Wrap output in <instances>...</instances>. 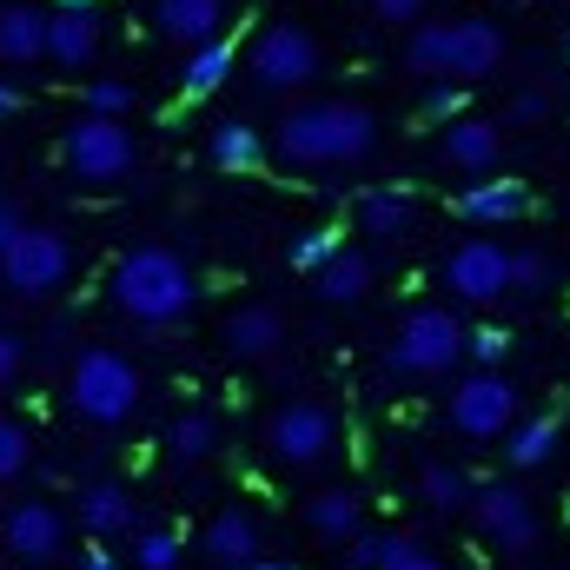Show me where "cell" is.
Here are the masks:
<instances>
[{"label":"cell","instance_id":"4fadbf2b","mask_svg":"<svg viewBox=\"0 0 570 570\" xmlns=\"http://www.w3.org/2000/svg\"><path fill=\"white\" fill-rule=\"evenodd\" d=\"M0 544H7L20 564H53V558L67 551V518H60V504H47V498H20V504H7V518H0Z\"/></svg>","mask_w":570,"mask_h":570},{"label":"cell","instance_id":"1f68e13d","mask_svg":"<svg viewBox=\"0 0 570 570\" xmlns=\"http://www.w3.org/2000/svg\"><path fill=\"white\" fill-rule=\"evenodd\" d=\"M179 564H186L179 531H140L134 538V570H179Z\"/></svg>","mask_w":570,"mask_h":570},{"label":"cell","instance_id":"277c9868","mask_svg":"<svg viewBox=\"0 0 570 570\" xmlns=\"http://www.w3.org/2000/svg\"><path fill=\"white\" fill-rule=\"evenodd\" d=\"M140 392H146L140 365L127 352H114V345H87L73 358V372H67V405L87 425H127L134 405H140Z\"/></svg>","mask_w":570,"mask_h":570},{"label":"cell","instance_id":"f6af8a7d","mask_svg":"<svg viewBox=\"0 0 570 570\" xmlns=\"http://www.w3.org/2000/svg\"><path fill=\"white\" fill-rule=\"evenodd\" d=\"M246 570H292V564H285V558H253Z\"/></svg>","mask_w":570,"mask_h":570},{"label":"cell","instance_id":"603a6c76","mask_svg":"<svg viewBox=\"0 0 570 570\" xmlns=\"http://www.w3.org/2000/svg\"><path fill=\"white\" fill-rule=\"evenodd\" d=\"M0 60H7V67L47 60V13H33V7H0Z\"/></svg>","mask_w":570,"mask_h":570},{"label":"cell","instance_id":"d4e9b609","mask_svg":"<svg viewBox=\"0 0 570 570\" xmlns=\"http://www.w3.org/2000/svg\"><path fill=\"white\" fill-rule=\"evenodd\" d=\"M312 292H318L325 305H358V298L372 292V259H365L358 246H345L332 266H318V273H312Z\"/></svg>","mask_w":570,"mask_h":570},{"label":"cell","instance_id":"484cf974","mask_svg":"<svg viewBox=\"0 0 570 570\" xmlns=\"http://www.w3.org/2000/svg\"><path fill=\"white\" fill-rule=\"evenodd\" d=\"M233 40L219 33V40H206V47H193L186 53V73H179V87H186V100H206V94H219L226 80H233Z\"/></svg>","mask_w":570,"mask_h":570},{"label":"cell","instance_id":"7a4b0ae2","mask_svg":"<svg viewBox=\"0 0 570 570\" xmlns=\"http://www.w3.org/2000/svg\"><path fill=\"white\" fill-rule=\"evenodd\" d=\"M405 67L425 80H491L504 67V27L484 13H451V20H425L405 40Z\"/></svg>","mask_w":570,"mask_h":570},{"label":"cell","instance_id":"4316f807","mask_svg":"<svg viewBox=\"0 0 570 570\" xmlns=\"http://www.w3.org/2000/svg\"><path fill=\"white\" fill-rule=\"evenodd\" d=\"M558 438H564V425H558L551 412L511 425L504 431V458H511V471H538V464H551V458H558Z\"/></svg>","mask_w":570,"mask_h":570},{"label":"cell","instance_id":"7dc6e473","mask_svg":"<svg viewBox=\"0 0 570 570\" xmlns=\"http://www.w3.org/2000/svg\"><path fill=\"white\" fill-rule=\"evenodd\" d=\"M564 53H570V47H564Z\"/></svg>","mask_w":570,"mask_h":570},{"label":"cell","instance_id":"3957f363","mask_svg":"<svg viewBox=\"0 0 570 570\" xmlns=\"http://www.w3.org/2000/svg\"><path fill=\"white\" fill-rule=\"evenodd\" d=\"M107 292H114V305H120L127 318H140V325H179V318L199 305V279H193V266H186L173 246H134V253H120Z\"/></svg>","mask_w":570,"mask_h":570},{"label":"cell","instance_id":"8fae6325","mask_svg":"<svg viewBox=\"0 0 570 570\" xmlns=\"http://www.w3.org/2000/svg\"><path fill=\"white\" fill-rule=\"evenodd\" d=\"M471 518H478L484 544H498L504 558H524V551H538V538H544V518H538V504H531L518 484H484V491H471Z\"/></svg>","mask_w":570,"mask_h":570},{"label":"cell","instance_id":"44dd1931","mask_svg":"<svg viewBox=\"0 0 570 570\" xmlns=\"http://www.w3.org/2000/svg\"><path fill=\"white\" fill-rule=\"evenodd\" d=\"M498 153H504L498 120L464 114V120H451V127H444V159H451V166H464L471 179H478V173H491V166H498Z\"/></svg>","mask_w":570,"mask_h":570},{"label":"cell","instance_id":"8992f818","mask_svg":"<svg viewBox=\"0 0 570 570\" xmlns=\"http://www.w3.org/2000/svg\"><path fill=\"white\" fill-rule=\"evenodd\" d=\"M60 159H67V173H80V179H94V186H114V179L134 173L140 146L127 134V120H114V114H80V120L60 134Z\"/></svg>","mask_w":570,"mask_h":570},{"label":"cell","instance_id":"d590c367","mask_svg":"<svg viewBox=\"0 0 570 570\" xmlns=\"http://www.w3.org/2000/svg\"><path fill=\"white\" fill-rule=\"evenodd\" d=\"M464 358H478L484 372H498V365L511 358V332H504V325H478V332L464 338Z\"/></svg>","mask_w":570,"mask_h":570},{"label":"cell","instance_id":"30bf717a","mask_svg":"<svg viewBox=\"0 0 570 570\" xmlns=\"http://www.w3.org/2000/svg\"><path fill=\"white\" fill-rule=\"evenodd\" d=\"M246 67H253V80H259V87L292 94V87H305V80L318 73V40H312L298 20H273V27H259V40H253Z\"/></svg>","mask_w":570,"mask_h":570},{"label":"cell","instance_id":"52a82bcc","mask_svg":"<svg viewBox=\"0 0 570 570\" xmlns=\"http://www.w3.org/2000/svg\"><path fill=\"white\" fill-rule=\"evenodd\" d=\"M266 451L279 458L285 471L325 464V458L338 451V419H332V405H318V399H292V405H279L273 425H266Z\"/></svg>","mask_w":570,"mask_h":570},{"label":"cell","instance_id":"6da1fadb","mask_svg":"<svg viewBox=\"0 0 570 570\" xmlns=\"http://www.w3.org/2000/svg\"><path fill=\"white\" fill-rule=\"evenodd\" d=\"M379 146V114L358 100H305L273 127V153L285 166H358Z\"/></svg>","mask_w":570,"mask_h":570},{"label":"cell","instance_id":"ab89813d","mask_svg":"<svg viewBox=\"0 0 570 570\" xmlns=\"http://www.w3.org/2000/svg\"><path fill=\"white\" fill-rule=\"evenodd\" d=\"M20 358H27V338L20 332H0V385L20 379Z\"/></svg>","mask_w":570,"mask_h":570},{"label":"cell","instance_id":"f35d334b","mask_svg":"<svg viewBox=\"0 0 570 570\" xmlns=\"http://www.w3.org/2000/svg\"><path fill=\"white\" fill-rule=\"evenodd\" d=\"M504 120H511V127H538V120H551V100L524 87V94H511V107H504Z\"/></svg>","mask_w":570,"mask_h":570},{"label":"cell","instance_id":"7c38bea8","mask_svg":"<svg viewBox=\"0 0 570 570\" xmlns=\"http://www.w3.org/2000/svg\"><path fill=\"white\" fill-rule=\"evenodd\" d=\"M444 285H451V298H471V305L504 298V292H511V246H498L491 233L451 246V259H444Z\"/></svg>","mask_w":570,"mask_h":570},{"label":"cell","instance_id":"cb8c5ba5","mask_svg":"<svg viewBox=\"0 0 570 570\" xmlns=\"http://www.w3.org/2000/svg\"><path fill=\"white\" fill-rule=\"evenodd\" d=\"M206 153H213V166L219 173H253V166H266V134L259 127H246V120H219L213 127V140H206Z\"/></svg>","mask_w":570,"mask_h":570},{"label":"cell","instance_id":"2e32d148","mask_svg":"<svg viewBox=\"0 0 570 570\" xmlns=\"http://www.w3.org/2000/svg\"><path fill=\"white\" fill-rule=\"evenodd\" d=\"M153 27L179 47H206L226 27V0H153Z\"/></svg>","mask_w":570,"mask_h":570},{"label":"cell","instance_id":"ee69618b","mask_svg":"<svg viewBox=\"0 0 570 570\" xmlns=\"http://www.w3.org/2000/svg\"><path fill=\"white\" fill-rule=\"evenodd\" d=\"M13 114H20V87H7V80H0V120H13Z\"/></svg>","mask_w":570,"mask_h":570},{"label":"cell","instance_id":"ac0fdd59","mask_svg":"<svg viewBox=\"0 0 570 570\" xmlns=\"http://www.w3.org/2000/svg\"><path fill=\"white\" fill-rule=\"evenodd\" d=\"M94 53H100V20H94V7H60V13H47V60L87 67Z\"/></svg>","mask_w":570,"mask_h":570},{"label":"cell","instance_id":"5b68a950","mask_svg":"<svg viewBox=\"0 0 570 570\" xmlns=\"http://www.w3.org/2000/svg\"><path fill=\"white\" fill-rule=\"evenodd\" d=\"M464 325H458V312H444V305H412L405 318H399V332H392V345H385V365L399 372V379H444L458 358H464Z\"/></svg>","mask_w":570,"mask_h":570},{"label":"cell","instance_id":"60d3db41","mask_svg":"<svg viewBox=\"0 0 570 570\" xmlns=\"http://www.w3.org/2000/svg\"><path fill=\"white\" fill-rule=\"evenodd\" d=\"M379 20H392V27H412L419 13H425V0H365Z\"/></svg>","mask_w":570,"mask_h":570},{"label":"cell","instance_id":"f546056e","mask_svg":"<svg viewBox=\"0 0 570 570\" xmlns=\"http://www.w3.org/2000/svg\"><path fill=\"white\" fill-rule=\"evenodd\" d=\"M166 451H173L179 464H206V458L219 451V425H213L206 412H179L173 431H166Z\"/></svg>","mask_w":570,"mask_h":570},{"label":"cell","instance_id":"ba28073f","mask_svg":"<svg viewBox=\"0 0 570 570\" xmlns=\"http://www.w3.org/2000/svg\"><path fill=\"white\" fill-rule=\"evenodd\" d=\"M67 273H73V246H67L60 226H27V233L13 239V253L0 259V279H7V292H20V298L60 292Z\"/></svg>","mask_w":570,"mask_h":570},{"label":"cell","instance_id":"4dcf8cb0","mask_svg":"<svg viewBox=\"0 0 570 570\" xmlns=\"http://www.w3.org/2000/svg\"><path fill=\"white\" fill-rule=\"evenodd\" d=\"M558 259L551 253H538V246H511V292H524V298H544V292H558Z\"/></svg>","mask_w":570,"mask_h":570},{"label":"cell","instance_id":"d6986e66","mask_svg":"<svg viewBox=\"0 0 570 570\" xmlns=\"http://www.w3.org/2000/svg\"><path fill=\"white\" fill-rule=\"evenodd\" d=\"M419 226V199L405 186H372L358 193V233L365 239H405Z\"/></svg>","mask_w":570,"mask_h":570},{"label":"cell","instance_id":"9c48e42d","mask_svg":"<svg viewBox=\"0 0 570 570\" xmlns=\"http://www.w3.org/2000/svg\"><path fill=\"white\" fill-rule=\"evenodd\" d=\"M518 425V385L504 379V372H471L458 392H451V431L458 438H471V444H491V438H504V431Z\"/></svg>","mask_w":570,"mask_h":570},{"label":"cell","instance_id":"7bdbcfd3","mask_svg":"<svg viewBox=\"0 0 570 570\" xmlns=\"http://www.w3.org/2000/svg\"><path fill=\"white\" fill-rule=\"evenodd\" d=\"M73 570H127V564H120V558L107 551V538H94V544L80 551V564H73Z\"/></svg>","mask_w":570,"mask_h":570},{"label":"cell","instance_id":"836d02e7","mask_svg":"<svg viewBox=\"0 0 570 570\" xmlns=\"http://www.w3.org/2000/svg\"><path fill=\"white\" fill-rule=\"evenodd\" d=\"M27 464H33V431L20 419H0V484H13Z\"/></svg>","mask_w":570,"mask_h":570},{"label":"cell","instance_id":"d6a6232c","mask_svg":"<svg viewBox=\"0 0 570 570\" xmlns=\"http://www.w3.org/2000/svg\"><path fill=\"white\" fill-rule=\"evenodd\" d=\"M419 114H425V120H438V127L464 120V114H471V87H464V80H438V87H425Z\"/></svg>","mask_w":570,"mask_h":570},{"label":"cell","instance_id":"74e56055","mask_svg":"<svg viewBox=\"0 0 570 570\" xmlns=\"http://www.w3.org/2000/svg\"><path fill=\"white\" fill-rule=\"evenodd\" d=\"M385 570H444V558H438V551H425L419 538H405V531H399V544H392Z\"/></svg>","mask_w":570,"mask_h":570},{"label":"cell","instance_id":"f1b7e54d","mask_svg":"<svg viewBox=\"0 0 570 570\" xmlns=\"http://www.w3.org/2000/svg\"><path fill=\"white\" fill-rule=\"evenodd\" d=\"M419 498H425L431 511H444V518H451V511H464V504H471V478H464L458 464L431 458L425 471H419Z\"/></svg>","mask_w":570,"mask_h":570},{"label":"cell","instance_id":"9a60e30c","mask_svg":"<svg viewBox=\"0 0 570 570\" xmlns=\"http://www.w3.org/2000/svg\"><path fill=\"white\" fill-rule=\"evenodd\" d=\"M199 551L213 558L219 570H246L253 558H266V544H259V524H253V511H219L206 531H199Z\"/></svg>","mask_w":570,"mask_h":570},{"label":"cell","instance_id":"83f0119b","mask_svg":"<svg viewBox=\"0 0 570 570\" xmlns=\"http://www.w3.org/2000/svg\"><path fill=\"white\" fill-rule=\"evenodd\" d=\"M338 253H345V233H338V226H305V233H292V246H285V266L312 279V273H318V266H332Z\"/></svg>","mask_w":570,"mask_h":570},{"label":"cell","instance_id":"e575fe53","mask_svg":"<svg viewBox=\"0 0 570 570\" xmlns=\"http://www.w3.org/2000/svg\"><path fill=\"white\" fill-rule=\"evenodd\" d=\"M392 544H399V531H358V538L345 544V570H385Z\"/></svg>","mask_w":570,"mask_h":570},{"label":"cell","instance_id":"5bb4252c","mask_svg":"<svg viewBox=\"0 0 570 570\" xmlns=\"http://www.w3.org/2000/svg\"><path fill=\"white\" fill-rule=\"evenodd\" d=\"M451 213L464 219V226H511V219H524L531 213V186L524 179H504V173H478L458 199H451Z\"/></svg>","mask_w":570,"mask_h":570},{"label":"cell","instance_id":"7402d4cb","mask_svg":"<svg viewBox=\"0 0 570 570\" xmlns=\"http://www.w3.org/2000/svg\"><path fill=\"white\" fill-rule=\"evenodd\" d=\"M73 511H80V531H87V538H120V531L134 524V491L114 484V478H100V484L80 491Z\"/></svg>","mask_w":570,"mask_h":570},{"label":"cell","instance_id":"8d00e7d4","mask_svg":"<svg viewBox=\"0 0 570 570\" xmlns=\"http://www.w3.org/2000/svg\"><path fill=\"white\" fill-rule=\"evenodd\" d=\"M80 94H87V114H114V120L134 114V87H127V80H94V87H80Z\"/></svg>","mask_w":570,"mask_h":570},{"label":"cell","instance_id":"e0dca14e","mask_svg":"<svg viewBox=\"0 0 570 570\" xmlns=\"http://www.w3.org/2000/svg\"><path fill=\"white\" fill-rule=\"evenodd\" d=\"M219 345L233 352V358H273L285 345V318L273 312V305H239L233 318H226V332H219Z\"/></svg>","mask_w":570,"mask_h":570},{"label":"cell","instance_id":"b9f144b4","mask_svg":"<svg viewBox=\"0 0 570 570\" xmlns=\"http://www.w3.org/2000/svg\"><path fill=\"white\" fill-rule=\"evenodd\" d=\"M20 233H27V219H20V206H13V199H0V259L13 253V239H20Z\"/></svg>","mask_w":570,"mask_h":570},{"label":"cell","instance_id":"bcb514c9","mask_svg":"<svg viewBox=\"0 0 570 570\" xmlns=\"http://www.w3.org/2000/svg\"><path fill=\"white\" fill-rule=\"evenodd\" d=\"M60 7H100V0H60Z\"/></svg>","mask_w":570,"mask_h":570},{"label":"cell","instance_id":"ffe728a7","mask_svg":"<svg viewBox=\"0 0 570 570\" xmlns=\"http://www.w3.org/2000/svg\"><path fill=\"white\" fill-rule=\"evenodd\" d=\"M305 531L312 538H325V544H352L358 531H365V498L358 491H318V498H305Z\"/></svg>","mask_w":570,"mask_h":570}]
</instances>
